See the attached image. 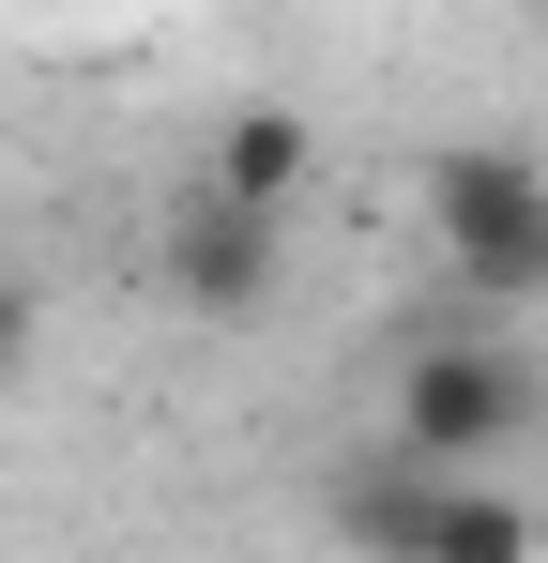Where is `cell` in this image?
Here are the masks:
<instances>
[{
	"label": "cell",
	"instance_id": "6da1fadb",
	"mask_svg": "<svg viewBox=\"0 0 548 563\" xmlns=\"http://www.w3.org/2000/svg\"><path fill=\"white\" fill-rule=\"evenodd\" d=\"M427 229H442V275L472 305H548V168L518 137H442L427 153Z\"/></svg>",
	"mask_w": 548,
	"mask_h": 563
},
{
	"label": "cell",
	"instance_id": "7a4b0ae2",
	"mask_svg": "<svg viewBox=\"0 0 548 563\" xmlns=\"http://www.w3.org/2000/svg\"><path fill=\"white\" fill-rule=\"evenodd\" d=\"M336 533H351V549H396V563H518L548 518H534V503H503V487H472L457 457L381 442L365 472H336Z\"/></svg>",
	"mask_w": 548,
	"mask_h": 563
},
{
	"label": "cell",
	"instance_id": "3957f363",
	"mask_svg": "<svg viewBox=\"0 0 548 563\" xmlns=\"http://www.w3.org/2000/svg\"><path fill=\"white\" fill-rule=\"evenodd\" d=\"M548 427V366L518 335H472V320H427L412 335V366H396V442L412 457H503V442H534Z\"/></svg>",
	"mask_w": 548,
	"mask_h": 563
},
{
	"label": "cell",
	"instance_id": "277c9868",
	"mask_svg": "<svg viewBox=\"0 0 548 563\" xmlns=\"http://www.w3.org/2000/svg\"><path fill=\"white\" fill-rule=\"evenodd\" d=\"M274 260H289V213H274V198H229L213 168H198V184L168 198V229H153V275H168L183 320H260Z\"/></svg>",
	"mask_w": 548,
	"mask_h": 563
},
{
	"label": "cell",
	"instance_id": "5b68a950",
	"mask_svg": "<svg viewBox=\"0 0 548 563\" xmlns=\"http://www.w3.org/2000/svg\"><path fill=\"white\" fill-rule=\"evenodd\" d=\"M213 184L289 213V198L320 184V122H305V107H229V122H213Z\"/></svg>",
	"mask_w": 548,
	"mask_h": 563
},
{
	"label": "cell",
	"instance_id": "8992f818",
	"mask_svg": "<svg viewBox=\"0 0 548 563\" xmlns=\"http://www.w3.org/2000/svg\"><path fill=\"white\" fill-rule=\"evenodd\" d=\"M15 366H31V289L0 275V380H15Z\"/></svg>",
	"mask_w": 548,
	"mask_h": 563
},
{
	"label": "cell",
	"instance_id": "52a82bcc",
	"mask_svg": "<svg viewBox=\"0 0 548 563\" xmlns=\"http://www.w3.org/2000/svg\"><path fill=\"white\" fill-rule=\"evenodd\" d=\"M534 15H548V0H534Z\"/></svg>",
	"mask_w": 548,
	"mask_h": 563
}]
</instances>
